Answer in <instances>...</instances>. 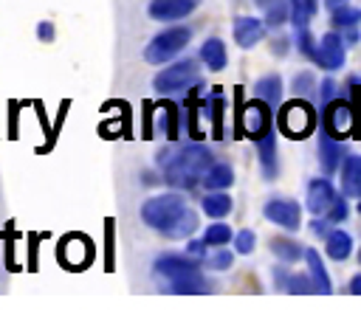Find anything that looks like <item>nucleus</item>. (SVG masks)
<instances>
[{"mask_svg":"<svg viewBox=\"0 0 361 318\" xmlns=\"http://www.w3.org/2000/svg\"><path fill=\"white\" fill-rule=\"evenodd\" d=\"M209 166H212V152L200 144H189L178 149L172 158H164V180L172 189L189 191L203 180Z\"/></svg>","mask_w":361,"mask_h":318,"instance_id":"f257e3e1","label":"nucleus"},{"mask_svg":"<svg viewBox=\"0 0 361 318\" xmlns=\"http://www.w3.org/2000/svg\"><path fill=\"white\" fill-rule=\"evenodd\" d=\"M155 273L166 279L169 290L172 293H186V295H195V293H206L209 290V281L206 276L200 273V265L189 256H178V253H164L155 259Z\"/></svg>","mask_w":361,"mask_h":318,"instance_id":"f03ea898","label":"nucleus"},{"mask_svg":"<svg viewBox=\"0 0 361 318\" xmlns=\"http://www.w3.org/2000/svg\"><path fill=\"white\" fill-rule=\"evenodd\" d=\"M183 211H186V200H183L180 194L169 191V194L149 197V200L141 205V220H144L149 228H155V231L164 234V231H166Z\"/></svg>","mask_w":361,"mask_h":318,"instance_id":"7ed1b4c3","label":"nucleus"},{"mask_svg":"<svg viewBox=\"0 0 361 318\" xmlns=\"http://www.w3.org/2000/svg\"><path fill=\"white\" fill-rule=\"evenodd\" d=\"M189 39H192V28H186V25L166 28V31H161L149 39V45L144 48V59L149 65H164V62L175 59L189 45Z\"/></svg>","mask_w":361,"mask_h":318,"instance_id":"20e7f679","label":"nucleus"},{"mask_svg":"<svg viewBox=\"0 0 361 318\" xmlns=\"http://www.w3.org/2000/svg\"><path fill=\"white\" fill-rule=\"evenodd\" d=\"M279 132L293 138V141H302L313 132L316 127V115H313V107L305 101V98H293L288 104L279 107Z\"/></svg>","mask_w":361,"mask_h":318,"instance_id":"39448f33","label":"nucleus"},{"mask_svg":"<svg viewBox=\"0 0 361 318\" xmlns=\"http://www.w3.org/2000/svg\"><path fill=\"white\" fill-rule=\"evenodd\" d=\"M322 127L336 141H344L347 135H355L358 132V113L344 98H333L330 104L322 107Z\"/></svg>","mask_w":361,"mask_h":318,"instance_id":"423d86ee","label":"nucleus"},{"mask_svg":"<svg viewBox=\"0 0 361 318\" xmlns=\"http://www.w3.org/2000/svg\"><path fill=\"white\" fill-rule=\"evenodd\" d=\"M195 82H197V65L192 59H180V62L164 68L161 73H155L152 87L161 96H169V93H178V90H189Z\"/></svg>","mask_w":361,"mask_h":318,"instance_id":"0eeeda50","label":"nucleus"},{"mask_svg":"<svg viewBox=\"0 0 361 318\" xmlns=\"http://www.w3.org/2000/svg\"><path fill=\"white\" fill-rule=\"evenodd\" d=\"M271 129V107L254 96V101L240 107V132H245L248 138H262Z\"/></svg>","mask_w":361,"mask_h":318,"instance_id":"6e6552de","label":"nucleus"},{"mask_svg":"<svg viewBox=\"0 0 361 318\" xmlns=\"http://www.w3.org/2000/svg\"><path fill=\"white\" fill-rule=\"evenodd\" d=\"M262 214H265V220H271L274 225H279L285 231H296L302 225V205L288 197H271L262 205Z\"/></svg>","mask_w":361,"mask_h":318,"instance_id":"1a4fd4ad","label":"nucleus"},{"mask_svg":"<svg viewBox=\"0 0 361 318\" xmlns=\"http://www.w3.org/2000/svg\"><path fill=\"white\" fill-rule=\"evenodd\" d=\"M344 59H347V39L338 34V31H327L322 39H319V62L324 70H338L344 68Z\"/></svg>","mask_w":361,"mask_h":318,"instance_id":"9d476101","label":"nucleus"},{"mask_svg":"<svg viewBox=\"0 0 361 318\" xmlns=\"http://www.w3.org/2000/svg\"><path fill=\"white\" fill-rule=\"evenodd\" d=\"M336 197H338V194H336L333 183H330L327 177H316V180L307 183L305 205H307V211H310L313 217H324V214L330 211V205H333Z\"/></svg>","mask_w":361,"mask_h":318,"instance_id":"9b49d317","label":"nucleus"},{"mask_svg":"<svg viewBox=\"0 0 361 318\" xmlns=\"http://www.w3.org/2000/svg\"><path fill=\"white\" fill-rule=\"evenodd\" d=\"M197 6H200V0H149L147 11H149L152 20L172 23V20H183V17H189Z\"/></svg>","mask_w":361,"mask_h":318,"instance_id":"f8f14e48","label":"nucleus"},{"mask_svg":"<svg viewBox=\"0 0 361 318\" xmlns=\"http://www.w3.org/2000/svg\"><path fill=\"white\" fill-rule=\"evenodd\" d=\"M276 135L274 129H268L262 138H257V158H259V169L268 180H274L279 174V158H276Z\"/></svg>","mask_w":361,"mask_h":318,"instance_id":"ddd939ff","label":"nucleus"},{"mask_svg":"<svg viewBox=\"0 0 361 318\" xmlns=\"http://www.w3.org/2000/svg\"><path fill=\"white\" fill-rule=\"evenodd\" d=\"M319 163H322V169H324V174H336L338 169H341V144L322 127V132H319Z\"/></svg>","mask_w":361,"mask_h":318,"instance_id":"4468645a","label":"nucleus"},{"mask_svg":"<svg viewBox=\"0 0 361 318\" xmlns=\"http://www.w3.org/2000/svg\"><path fill=\"white\" fill-rule=\"evenodd\" d=\"M265 37V23L257 17H237L234 20V42L240 48H254Z\"/></svg>","mask_w":361,"mask_h":318,"instance_id":"2eb2a0df","label":"nucleus"},{"mask_svg":"<svg viewBox=\"0 0 361 318\" xmlns=\"http://www.w3.org/2000/svg\"><path fill=\"white\" fill-rule=\"evenodd\" d=\"M330 23H333L336 31H341V37L347 34V39L355 42L358 39V25H361V8H355V6L347 3V6H341V8L333 11Z\"/></svg>","mask_w":361,"mask_h":318,"instance_id":"dca6fc26","label":"nucleus"},{"mask_svg":"<svg viewBox=\"0 0 361 318\" xmlns=\"http://www.w3.org/2000/svg\"><path fill=\"white\" fill-rule=\"evenodd\" d=\"M341 189L347 197L361 200V155H347L341 163Z\"/></svg>","mask_w":361,"mask_h":318,"instance_id":"f3484780","label":"nucleus"},{"mask_svg":"<svg viewBox=\"0 0 361 318\" xmlns=\"http://www.w3.org/2000/svg\"><path fill=\"white\" fill-rule=\"evenodd\" d=\"M282 93H285V87H282V76H279V73H268V76L257 79V84H254V96H257V98H262L271 110H274V107H279Z\"/></svg>","mask_w":361,"mask_h":318,"instance_id":"a211bd4d","label":"nucleus"},{"mask_svg":"<svg viewBox=\"0 0 361 318\" xmlns=\"http://www.w3.org/2000/svg\"><path fill=\"white\" fill-rule=\"evenodd\" d=\"M305 262H307L310 279H313V284H316V293H330V290H333V281H330L327 267H324V262H322V256H319L316 248H305Z\"/></svg>","mask_w":361,"mask_h":318,"instance_id":"6ab92c4d","label":"nucleus"},{"mask_svg":"<svg viewBox=\"0 0 361 318\" xmlns=\"http://www.w3.org/2000/svg\"><path fill=\"white\" fill-rule=\"evenodd\" d=\"M324 250H327V256H330V259L344 262V259L353 253V236H350L347 231L336 228V231H330V234L324 236Z\"/></svg>","mask_w":361,"mask_h":318,"instance_id":"aec40b11","label":"nucleus"},{"mask_svg":"<svg viewBox=\"0 0 361 318\" xmlns=\"http://www.w3.org/2000/svg\"><path fill=\"white\" fill-rule=\"evenodd\" d=\"M200 59L206 62V68H209V70H223V68H226V62H228V53H226L223 39L209 37V39L200 45Z\"/></svg>","mask_w":361,"mask_h":318,"instance_id":"412c9836","label":"nucleus"},{"mask_svg":"<svg viewBox=\"0 0 361 318\" xmlns=\"http://www.w3.org/2000/svg\"><path fill=\"white\" fill-rule=\"evenodd\" d=\"M209 191H223V189H228L231 183H234V169L228 166V163H212L209 169H206V174H203V180H200Z\"/></svg>","mask_w":361,"mask_h":318,"instance_id":"4be33fe9","label":"nucleus"},{"mask_svg":"<svg viewBox=\"0 0 361 318\" xmlns=\"http://www.w3.org/2000/svg\"><path fill=\"white\" fill-rule=\"evenodd\" d=\"M195 231H197V214L186 208V211L164 231V236H166V239H186V236H192Z\"/></svg>","mask_w":361,"mask_h":318,"instance_id":"5701e85b","label":"nucleus"},{"mask_svg":"<svg viewBox=\"0 0 361 318\" xmlns=\"http://www.w3.org/2000/svg\"><path fill=\"white\" fill-rule=\"evenodd\" d=\"M259 6L265 8V25L279 28L282 23L290 20V0H259Z\"/></svg>","mask_w":361,"mask_h":318,"instance_id":"b1692460","label":"nucleus"},{"mask_svg":"<svg viewBox=\"0 0 361 318\" xmlns=\"http://www.w3.org/2000/svg\"><path fill=\"white\" fill-rule=\"evenodd\" d=\"M200 208H203V214H206V217L220 220V217H226V214L231 211V197H228V194H223V191H212V194H206V197H203Z\"/></svg>","mask_w":361,"mask_h":318,"instance_id":"393cba45","label":"nucleus"},{"mask_svg":"<svg viewBox=\"0 0 361 318\" xmlns=\"http://www.w3.org/2000/svg\"><path fill=\"white\" fill-rule=\"evenodd\" d=\"M271 250H274V256L282 259V262H299V259L305 256V248H302L299 242H293V239H282V236L271 239Z\"/></svg>","mask_w":361,"mask_h":318,"instance_id":"a878e982","label":"nucleus"},{"mask_svg":"<svg viewBox=\"0 0 361 318\" xmlns=\"http://www.w3.org/2000/svg\"><path fill=\"white\" fill-rule=\"evenodd\" d=\"M293 96L296 98H319V84L313 73H296L293 76Z\"/></svg>","mask_w":361,"mask_h":318,"instance_id":"bb28decb","label":"nucleus"},{"mask_svg":"<svg viewBox=\"0 0 361 318\" xmlns=\"http://www.w3.org/2000/svg\"><path fill=\"white\" fill-rule=\"evenodd\" d=\"M296 51H299L302 56H307L310 62H319V42L310 37L307 25H305V28H296Z\"/></svg>","mask_w":361,"mask_h":318,"instance_id":"cd10ccee","label":"nucleus"},{"mask_svg":"<svg viewBox=\"0 0 361 318\" xmlns=\"http://www.w3.org/2000/svg\"><path fill=\"white\" fill-rule=\"evenodd\" d=\"M228 239H231V228H228L226 222H214V225H209L206 234H203V242H206L209 248L228 245Z\"/></svg>","mask_w":361,"mask_h":318,"instance_id":"c85d7f7f","label":"nucleus"},{"mask_svg":"<svg viewBox=\"0 0 361 318\" xmlns=\"http://www.w3.org/2000/svg\"><path fill=\"white\" fill-rule=\"evenodd\" d=\"M285 290L288 293H316V284H313V279H310V273L307 276H288V284H285Z\"/></svg>","mask_w":361,"mask_h":318,"instance_id":"c756f323","label":"nucleus"},{"mask_svg":"<svg viewBox=\"0 0 361 318\" xmlns=\"http://www.w3.org/2000/svg\"><path fill=\"white\" fill-rule=\"evenodd\" d=\"M254 245H257V234H254L251 228H245V231H240V234L234 236V250L243 253V256H248V253L254 250Z\"/></svg>","mask_w":361,"mask_h":318,"instance_id":"7c9ffc66","label":"nucleus"},{"mask_svg":"<svg viewBox=\"0 0 361 318\" xmlns=\"http://www.w3.org/2000/svg\"><path fill=\"white\" fill-rule=\"evenodd\" d=\"M330 222H344L347 217H350V205H347V200L344 197H336L333 200V205H330V211L324 214Z\"/></svg>","mask_w":361,"mask_h":318,"instance_id":"2f4dec72","label":"nucleus"},{"mask_svg":"<svg viewBox=\"0 0 361 318\" xmlns=\"http://www.w3.org/2000/svg\"><path fill=\"white\" fill-rule=\"evenodd\" d=\"M212 118H214V138H223V127H220V121H223V96L220 93H214V98H212Z\"/></svg>","mask_w":361,"mask_h":318,"instance_id":"473e14b6","label":"nucleus"},{"mask_svg":"<svg viewBox=\"0 0 361 318\" xmlns=\"http://www.w3.org/2000/svg\"><path fill=\"white\" fill-rule=\"evenodd\" d=\"M333 98H336V82H333V79H324V82L319 84V101H322V107L330 104Z\"/></svg>","mask_w":361,"mask_h":318,"instance_id":"72a5a7b5","label":"nucleus"},{"mask_svg":"<svg viewBox=\"0 0 361 318\" xmlns=\"http://www.w3.org/2000/svg\"><path fill=\"white\" fill-rule=\"evenodd\" d=\"M231 262H234V256H231L228 250H220V253H214V256L209 259V267H214V270H226V267H231Z\"/></svg>","mask_w":361,"mask_h":318,"instance_id":"f704fd0d","label":"nucleus"},{"mask_svg":"<svg viewBox=\"0 0 361 318\" xmlns=\"http://www.w3.org/2000/svg\"><path fill=\"white\" fill-rule=\"evenodd\" d=\"M330 220H322V217H313V222H310V231L316 234V236H327L330 234Z\"/></svg>","mask_w":361,"mask_h":318,"instance_id":"c9c22d12","label":"nucleus"},{"mask_svg":"<svg viewBox=\"0 0 361 318\" xmlns=\"http://www.w3.org/2000/svg\"><path fill=\"white\" fill-rule=\"evenodd\" d=\"M37 37H39L42 42H51V39H54V25H51L48 20H42V23L37 25Z\"/></svg>","mask_w":361,"mask_h":318,"instance_id":"e433bc0d","label":"nucleus"},{"mask_svg":"<svg viewBox=\"0 0 361 318\" xmlns=\"http://www.w3.org/2000/svg\"><path fill=\"white\" fill-rule=\"evenodd\" d=\"M206 248H209V245H206L203 239H200V242H189V245H186V253H189V256H206Z\"/></svg>","mask_w":361,"mask_h":318,"instance_id":"4c0bfd02","label":"nucleus"},{"mask_svg":"<svg viewBox=\"0 0 361 318\" xmlns=\"http://www.w3.org/2000/svg\"><path fill=\"white\" fill-rule=\"evenodd\" d=\"M274 281H276L279 290H285V284H288V273H285V267H274Z\"/></svg>","mask_w":361,"mask_h":318,"instance_id":"58836bf2","label":"nucleus"},{"mask_svg":"<svg viewBox=\"0 0 361 318\" xmlns=\"http://www.w3.org/2000/svg\"><path fill=\"white\" fill-rule=\"evenodd\" d=\"M350 293H355V295H361V273L350 279Z\"/></svg>","mask_w":361,"mask_h":318,"instance_id":"ea45409f","label":"nucleus"},{"mask_svg":"<svg viewBox=\"0 0 361 318\" xmlns=\"http://www.w3.org/2000/svg\"><path fill=\"white\" fill-rule=\"evenodd\" d=\"M350 0H324V6L330 8V11H336V8H341V6H347Z\"/></svg>","mask_w":361,"mask_h":318,"instance_id":"a19ab883","label":"nucleus"},{"mask_svg":"<svg viewBox=\"0 0 361 318\" xmlns=\"http://www.w3.org/2000/svg\"><path fill=\"white\" fill-rule=\"evenodd\" d=\"M358 259H361V253H358Z\"/></svg>","mask_w":361,"mask_h":318,"instance_id":"79ce46f5","label":"nucleus"}]
</instances>
